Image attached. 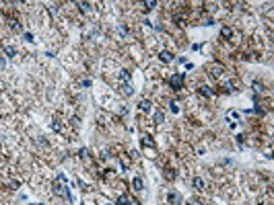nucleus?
Returning <instances> with one entry per match:
<instances>
[{
	"mask_svg": "<svg viewBox=\"0 0 274 205\" xmlns=\"http://www.w3.org/2000/svg\"><path fill=\"white\" fill-rule=\"evenodd\" d=\"M169 84L173 90H181V86H184V74H173L169 78Z\"/></svg>",
	"mask_w": 274,
	"mask_h": 205,
	"instance_id": "f257e3e1",
	"label": "nucleus"
},
{
	"mask_svg": "<svg viewBox=\"0 0 274 205\" xmlns=\"http://www.w3.org/2000/svg\"><path fill=\"white\" fill-rule=\"evenodd\" d=\"M120 93L124 94V97H132L134 94V86L130 82H126V84H120Z\"/></svg>",
	"mask_w": 274,
	"mask_h": 205,
	"instance_id": "f03ea898",
	"label": "nucleus"
},
{
	"mask_svg": "<svg viewBox=\"0 0 274 205\" xmlns=\"http://www.w3.org/2000/svg\"><path fill=\"white\" fill-rule=\"evenodd\" d=\"M223 70L225 68L221 66V64H210V66H208V72H210V76H212V78H214V76H219Z\"/></svg>",
	"mask_w": 274,
	"mask_h": 205,
	"instance_id": "7ed1b4c3",
	"label": "nucleus"
},
{
	"mask_svg": "<svg viewBox=\"0 0 274 205\" xmlns=\"http://www.w3.org/2000/svg\"><path fill=\"white\" fill-rule=\"evenodd\" d=\"M159 60L165 62V64H169L171 60H173V54H171L169 49H163V51H159Z\"/></svg>",
	"mask_w": 274,
	"mask_h": 205,
	"instance_id": "20e7f679",
	"label": "nucleus"
},
{
	"mask_svg": "<svg viewBox=\"0 0 274 205\" xmlns=\"http://www.w3.org/2000/svg\"><path fill=\"white\" fill-rule=\"evenodd\" d=\"M167 201H169V203H175V205H181V195L175 193V191H171L169 195H167Z\"/></svg>",
	"mask_w": 274,
	"mask_h": 205,
	"instance_id": "39448f33",
	"label": "nucleus"
},
{
	"mask_svg": "<svg viewBox=\"0 0 274 205\" xmlns=\"http://www.w3.org/2000/svg\"><path fill=\"white\" fill-rule=\"evenodd\" d=\"M138 109H140L142 113H149L150 109H153V102H150V101H146V98H145V101H140V102H138Z\"/></svg>",
	"mask_w": 274,
	"mask_h": 205,
	"instance_id": "423d86ee",
	"label": "nucleus"
},
{
	"mask_svg": "<svg viewBox=\"0 0 274 205\" xmlns=\"http://www.w3.org/2000/svg\"><path fill=\"white\" fill-rule=\"evenodd\" d=\"M198 93L200 94H202V97H204V98H210V97H212V88H210V86H198Z\"/></svg>",
	"mask_w": 274,
	"mask_h": 205,
	"instance_id": "0eeeda50",
	"label": "nucleus"
},
{
	"mask_svg": "<svg viewBox=\"0 0 274 205\" xmlns=\"http://www.w3.org/2000/svg\"><path fill=\"white\" fill-rule=\"evenodd\" d=\"M132 187H134V191H142L145 189V183H142L140 176H134V179H132Z\"/></svg>",
	"mask_w": 274,
	"mask_h": 205,
	"instance_id": "6e6552de",
	"label": "nucleus"
},
{
	"mask_svg": "<svg viewBox=\"0 0 274 205\" xmlns=\"http://www.w3.org/2000/svg\"><path fill=\"white\" fill-rule=\"evenodd\" d=\"M192 187H194V189H204V181H202L200 176H194V179H192Z\"/></svg>",
	"mask_w": 274,
	"mask_h": 205,
	"instance_id": "1a4fd4ad",
	"label": "nucleus"
},
{
	"mask_svg": "<svg viewBox=\"0 0 274 205\" xmlns=\"http://www.w3.org/2000/svg\"><path fill=\"white\" fill-rule=\"evenodd\" d=\"M231 35H233V29H231V27H223V29H221V37H223V39H229Z\"/></svg>",
	"mask_w": 274,
	"mask_h": 205,
	"instance_id": "9d476101",
	"label": "nucleus"
},
{
	"mask_svg": "<svg viewBox=\"0 0 274 205\" xmlns=\"http://www.w3.org/2000/svg\"><path fill=\"white\" fill-rule=\"evenodd\" d=\"M4 54L8 55V58H17V49L13 47V45H6V47H4Z\"/></svg>",
	"mask_w": 274,
	"mask_h": 205,
	"instance_id": "9b49d317",
	"label": "nucleus"
},
{
	"mask_svg": "<svg viewBox=\"0 0 274 205\" xmlns=\"http://www.w3.org/2000/svg\"><path fill=\"white\" fill-rule=\"evenodd\" d=\"M76 6H79L80 12H89V10H91V4H89V2H76Z\"/></svg>",
	"mask_w": 274,
	"mask_h": 205,
	"instance_id": "f8f14e48",
	"label": "nucleus"
},
{
	"mask_svg": "<svg viewBox=\"0 0 274 205\" xmlns=\"http://www.w3.org/2000/svg\"><path fill=\"white\" fill-rule=\"evenodd\" d=\"M128 80H130V72H128V70H122V72H120V82L126 84Z\"/></svg>",
	"mask_w": 274,
	"mask_h": 205,
	"instance_id": "ddd939ff",
	"label": "nucleus"
},
{
	"mask_svg": "<svg viewBox=\"0 0 274 205\" xmlns=\"http://www.w3.org/2000/svg\"><path fill=\"white\" fill-rule=\"evenodd\" d=\"M142 144H145V146H149V148H155V140L150 136H142Z\"/></svg>",
	"mask_w": 274,
	"mask_h": 205,
	"instance_id": "4468645a",
	"label": "nucleus"
},
{
	"mask_svg": "<svg viewBox=\"0 0 274 205\" xmlns=\"http://www.w3.org/2000/svg\"><path fill=\"white\" fill-rule=\"evenodd\" d=\"M155 6H157V0H146V2H145V8L146 10H153Z\"/></svg>",
	"mask_w": 274,
	"mask_h": 205,
	"instance_id": "2eb2a0df",
	"label": "nucleus"
},
{
	"mask_svg": "<svg viewBox=\"0 0 274 205\" xmlns=\"http://www.w3.org/2000/svg\"><path fill=\"white\" fill-rule=\"evenodd\" d=\"M128 197H126V195H122V197H118V201H115V205H128Z\"/></svg>",
	"mask_w": 274,
	"mask_h": 205,
	"instance_id": "dca6fc26",
	"label": "nucleus"
},
{
	"mask_svg": "<svg viewBox=\"0 0 274 205\" xmlns=\"http://www.w3.org/2000/svg\"><path fill=\"white\" fill-rule=\"evenodd\" d=\"M235 90H237V86H235V84H231V82L225 84V93H235Z\"/></svg>",
	"mask_w": 274,
	"mask_h": 205,
	"instance_id": "f3484780",
	"label": "nucleus"
},
{
	"mask_svg": "<svg viewBox=\"0 0 274 205\" xmlns=\"http://www.w3.org/2000/svg\"><path fill=\"white\" fill-rule=\"evenodd\" d=\"M155 123H163V113H155Z\"/></svg>",
	"mask_w": 274,
	"mask_h": 205,
	"instance_id": "a211bd4d",
	"label": "nucleus"
},
{
	"mask_svg": "<svg viewBox=\"0 0 274 205\" xmlns=\"http://www.w3.org/2000/svg\"><path fill=\"white\" fill-rule=\"evenodd\" d=\"M254 90L256 93H264V86H262L260 82H254Z\"/></svg>",
	"mask_w": 274,
	"mask_h": 205,
	"instance_id": "6ab92c4d",
	"label": "nucleus"
},
{
	"mask_svg": "<svg viewBox=\"0 0 274 205\" xmlns=\"http://www.w3.org/2000/svg\"><path fill=\"white\" fill-rule=\"evenodd\" d=\"M169 107H171V113H180V107H177V102H171V105H169Z\"/></svg>",
	"mask_w": 274,
	"mask_h": 205,
	"instance_id": "aec40b11",
	"label": "nucleus"
},
{
	"mask_svg": "<svg viewBox=\"0 0 274 205\" xmlns=\"http://www.w3.org/2000/svg\"><path fill=\"white\" fill-rule=\"evenodd\" d=\"M173 21H175V23H177V25H180V27H181V25H184V19H180V15H175V17H173Z\"/></svg>",
	"mask_w": 274,
	"mask_h": 205,
	"instance_id": "412c9836",
	"label": "nucleus"
},
{
	"mask_svg": "<svg viewBox=\"0 0 274 205\" xmlns=\"http://www.w3.org/2000/svg\"><path fill=\"white\" fill-rule=\"evenodd\" d=\"M167 179H169V181H173V179H175V172L173 170H167Z\"/></svg>",
	"mask_w": 274,
	"mask_h": 205,
	"instance_id": "4be33fe9",
	"label": "nucleus"
},
{
	"mask_svg": "<svg viewBox=\"0 0 274 205\" xmlns=\"http://www.w3.org/2000/svg\"><path fill=\"white\" fill-rule=\"evenodd\" d=\"M52 127H54V131H60V123H58V121L52 123Z\"/></svg>",
	"mask_w": 274,
	"mask_h": 205,
	"instance_id": "5701e85b",
	"label": "nucleus"
},
{
	"mask_svg": "<svg viewBox=\"0 0 274 205\" xmlns=\"http://www.w3.org/2000/svg\"><path fill=\"white\" fill-rule=\"evenodd\" d=\"M128 205H140L138 201H128Z\"/></svg>",
	"mask_w": 274,
	"mask_h": 205,
	"instance_id": "b1692460",
	"label": "nucleus"
},
{
	"mask_svg": "<svg viewBox=\"0 0 274 205\" xmlns=\"http://www.w3.org/2000/svg\"><path fill=\"white\" fill-rule=\"evenodd\" d=\"M2 68H4V60L0 58V70H2Z\"/></svg>",
	"mask_w": 274,
	"mask_h": 205,
	"instance_id": "393cba45",
	"label": "nucleus"
},
{
	"mask_svg": "<svg viewBox=\"0 0 274 205\" xmlns=\"http://www.w3.org/2000/svg\"><path fill=\"white\" fill-rule=\"evenodd\" d=\"M190 205H202V203H200V201H192V203H190Z\"/></svg>",
	"mask_w": 274,
	"mask_h": 205,
	"instance_id": "a878e982",
	"label": "nucleus"
},
{
	"mask_svg": "<svg viewBox=\"0 0 274 205\" xmlns=\"http://www.w3.org/2000/svg\"><path fill=\"white\" fill-rule=\"evenodd\" d=\"M105 205H111V203H105Z\"/></svg>",
	"mask_w": 274,
	"mask_h": 205,
	"instance_id": "bb28decb",
	"label": "nucleus"
}]
</instances>
